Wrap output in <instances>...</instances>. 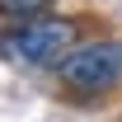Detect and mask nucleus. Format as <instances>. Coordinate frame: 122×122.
Returning <instances> with one entry per match:
<instances>
[{
  "mask_svg": "<svg viewBox=\"0 0 122 122\" xmlns=\"http://www.w3.org/2000/svg\"><path fill=\"white\" fill-rule=\"evenodd\" d=\"M80 24L75 14H38V19H24V24H10V28L0 33V52L14 61V66H56L71 47L80 42Z\"/></svg>",
  "mask_w": 122,
  "mask_h": 122,
  "instance_id": "nucleus-1",
  "label": "nucleus"
},
{
  "mask_svg": "<svg viewBox=\"0 0 122 122\" xmlns=\"http://www.w3.org/2000/svg\"><path fill=\"white\" fill-rule=\"evenodd\" d=\"M52 71L75 99H99L122 85V38H80Z\"/></svg>",
  "mask_w": 122,
  "mask_h": 122,
  "instance_id": "nucleus-2",
  "label": "nucleus"
},
{
  "mask_svg": "<svg viewBox=\"0 0 122 122\" xmlns=\"http://www.w3.org/2000/svg\"><path fill=\"white\" fill-rule=\"evenodd\" d=\"M52 10V0H0V19L5 24H24V19H38Z\"/></svg>",
  "mask_w": 122,
  "mask_h": 122,
  "instance_id": "nucleus-3",
  "label": "nucleus"
}]
</instances>
